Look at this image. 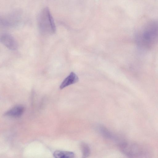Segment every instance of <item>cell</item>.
I'll return each instance as SVG.
<instances>
[{"mask_svg": "<svg viewBox=\"0 0 158 158\" xmlns=\"http://www.w3.org/2000/svg\"><path fill=\"white\" fill-rule=\"evenodd\" d=\"M135 41L140 48L148 49L158 43V21L148 23L140 32L137 34Z\"/></svg>", "mask_w": 158, "mask_h": 158, "instance_id": "obj_1", "label": "cell"}, {"mask_svg": "<svg viewBox=\"0 0 158 158\" xmlns=\"http://www.w3.org/2000/svg\"><path fill=\"white\" fill-rule=\"evenodd\" d=\"M121 148L126 155L132 157H142L150 155V148L139 142L124 140L121 144Z\"/></svg>", "mask_w": 158, "mask_h": 158, "instance_id": "obj_2", "label": "cell"}, {"mask_svg": "<svg viewBox=\"0 0 158 158\" xmlns=\"http://www.w3.org/2000/svg\"><path fill=\"white\" fill-rule=\"evenodd\" d=\"M40 30L42 33L48 34L54 33L56 27L49 9L46 7L39 13L37 19Z\"/></svg>", "mask_w": 158, "mask_h": 158, "instance_id": "obj_3", "label": "cell"}, {"mask_svg": "<svg viewBox=\"0 0 158 158\" xmlns=\"http://www.w3.org/2000/svg\"><path fill=\"white\" fill-rule=\"evenodd\" d=\"M0 41L8 48L15 50L18 47V44L14 37L10 34H4L1 37Z\"/></svg>", "mask_w": 158, "mask_h": 158, "instance_id": "obj_4", "label": "cell"}, {"mask_svg": "<svg viewBox=\"0 0 158 158\" xmlns=\"http://www.w3.org/2000/svg\"><path fill=\"white\" fill-rule=\"evenodd\" d=\"M24 111V108L23 106L17 105L8 110L4 115L5 116L18 118L22 116Z\"/></svg>", "mask_w": 158, "mask_h": 158, "instance_id": "obj_5", "label": "cell"}, {"mask_svg": "<svg viewBox=\"0 0 158 158\" xmlns=\"http://www.w3.org/2000/svg\"><path fill=\"white\" fill-rule=\"evenodd\" d=\"M79 81V78L74 72H71L69 75L65 78L61 84L60 88L62 89L71 85Z\"/></svg>", "mask_w": 158, "mask_h": 158, "instance_id": "obj_6", "label": "cell"}, {"mask_svg": "<svg viewBox=\"0 0 158 158\" xmlns=\"http://www.w3.org/2000/svg\"><path fill=\"white\" fill-rule=\"evenodd\" d=\"M53 156L56 158H71L74 157L75 155L71 152L57 150L54 152Z\"/></svg>", "mask_w": 158, "mask_h": 158, "instance_id": "obj_7", "label": "cell"}, {"mask_svg": "<svg viewBox=\"0 0 158 158\" xmlns=\"http://www.w3.org/2000/svg\"><path fill=\"white\" fill-rule=\"evenodd\" d=\"M81 148L83 157H86L88 156L90 152V148L88 145L83 142L81 144Z\"/></svg>", "mask_w": 158, "mask_h": 158, "instance_id": "obj_8", "label": "cell"}]
</instances>
